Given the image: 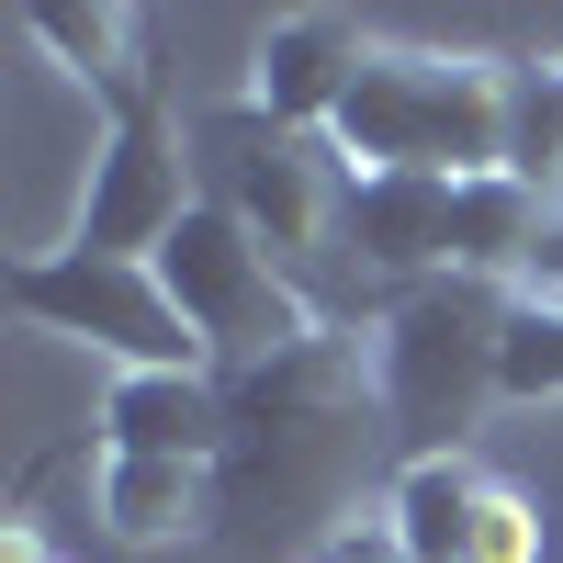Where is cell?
<instances>
[{"label": "cell", "mask_w": 563, "mask_h": 563, "mask_svg": "<svg viewBox=\"0 0 563 563\" xmlns=\"http://www.w3.org/2000/svg\"><path fill=\"white\" fill-rule=\"evenodd\" d=\"M0 563H57V552H45V530H34V519H12V530H0Z\"/></svg>", "instance_id": "obj_17"}, {"label": "cell", "mask_w": 563, "mask_h": 563, "mask_svg": "<svg viewBox=\"0 0 563 563\" xmlns=\"http://www.w3.org/2000/svg\"><path fill=\"white\" fill-rule=\"evenodd\" d=\"M530 282H552V294H563V225H552V249H541V271Z\"/></svg>", "instance_id": "obj_18"}, {"label": "cell", "mask_w": 563, "mask_h": 563, "mask_svg": "<svg viewBox=\"0 0 563 563\" xmlns=\"http://www.w3.org/2000/svg\"><path fill=\"white\" fill-rule=\"evenodd\" d=\"M372 45H384V34H372L361 12H282V23L260 34V90H249V102H260L271 124H294V135H327L339 102L361 90Z\"/></svg>", "instance_id": "obj_10"}, {"label": "cell", "mask_w": 563, "mask_h": 563, "mask_svg": "<svg viewBox=\"0 0 563 563\" xmlns=\"http://www.w3.org/2000/svg\"><path fill=\"white\" fill-rule=\"evenodd\" d=\"M225 372H113L102 395V451H158V462H225Z\"/></svg>", "instance_id": "obj_12"}, {"label": "cell", "mask_w": 563, "mask_h": 563, "mask_svg": "<svg viewBox=\"0 0 563 563\" xmlns=\"http://www.w3.org/2000/svg\"><path fill=\"white\" fill-rule=\"evenodd\" d=\"M305 563H417V552H406V530L384 519V507H350V519L327 530V541H316Z\"/></svg>", "instance_id": "obj_16"}, {"label": "cell", "mask_w": 563, "mask_h": 563, "mask_svg": "<svg viewBox=\"0 0 563 563\" xmlns=\"http://www.w3.org/2000/svg\"><path fill=\"white\" fill-rule=\"evenodd\" d=\"M327 147L361 169H417V180H496L507 169V68L451 57V45H372L361 90L339 102Z\"/></svg>", "instance_id": "obj_4"}, {"label": "cell", "mask_w": 563, "mask_h": 563, "mask_svg": "<svg viewBox=\"0 0 563 563\" xmlns=\"http://www.w3.org/2000/svg\"><path fill=\"white\" fill-rule=\"evenodd\" d=\"M192 203H203L192 135H180L169 90H135L124 113H102V158H90V192H79L68 249L79 260H158Z\"/></svg>", "instance_id": "obj_7"}, {"label": "cell", "mask_w": 563, "mask_h": 563, "mask_svg": "<svg viewBox=\"0 0 563 563\" xmlns=\"http://www.w3.org/2000/svg\"><path fill=\"white\" fill-rule=\"evenodd\" d=\"M0 294H12L23 327L102 350L113 372H214V350L192 339V316L169 305L158 260H79V249H45V260H12Z\"/></svg>", "instance_id": "obj_6"}, {"label": "cell", "mask_w": 563, "mask_h": 563, "mask_svg": "<svg viewBox=\"0 0 563 563\" xmlns=\"http://www.w3.org/2000/svg\"><path fill=\"white\" fill-rule=\"evenodd\" d=\"M102 519L135 552H192L225 530V462H158V451H102Z\"/></svg>", "instance_id": "obj_11"}, {"label": "cell", "mask_w": 563, "mask_h": 563, "mask_svg": "<svg viewBox=\"0 0 563 563\" xmlns=\"http://www.w3.org/2000/svg\"><path fill=\"white\" fill-rule=\"evenodd\" d=\"M507 316H519V282H485V271H440V282L384 294V316H372V384H384L395 462L474 451L485 406H507Z\"/></svg>", "instance_id": "obj_2"}, {"label": "cell", "mask_w": 563, "mask_h": 563, "mask_svg": "<svg viewBox=\"0 0 563 563\" xmlns=\"http://www.w3.org/2000/svg\"><path fill=\"white\" fill-rule=\"evenodd\" d=\"M507 406H563V294L519 282V316H507Z\"/></svg>", "instance_id": "obj_15"}, {"label": "cell", "mask_w": 563, "mask_h": 563, "mask_svg": "<svg viewBox=\"0 0 563 563\" xmlns=\"http://www.w3.org/2000/svg\"><path fill=\"white\" fill-rule=\"evenodd\" d=\"M158 282H169V305L192 316V339L214 350V372H260V361L305 350L316 327H327V316L294 294V271H282L225 203H192V214H180V238L158 249Z\"/></svg>", "instance_id": "obj_5"}, {"label": "cell", "mask_w": 563, "mask_h": 563, "mask_svg": "<svg viewBox=\"0 0 563 563\" xmlns=\"http://www.w3.org/2000/svg\"><path fill=\"white\" fill-rule=\"evenodd\" d=\"M192 169H203V203L238 214L249 238L294 271V294L327 327H350V305H361L350 249H339V225H350V158L327 147V135L271 124L260 102H225V113L192 124Z\"/></svg>", "instance_id": "obj_3"}, {"label": "cell", "mask_w": 563, "mask_h": 563, "mask_svg": "<svg viewBox=\"0 0 563 563\" xmlns=\"http://www.w3.org/2000/svg\"><path fill=\"white\" fill-rule=\"evenodd\" d=\"M225 519L260 541L316 552L327 530L361 507L372 474H395V429H384V384H372L361 327H316L305 350H282L260 372H225Z\"/></svg>", "instance_id": "obj_1"}, {"label": "cell", "mask_w": 563, "mask_h": 563, "mask_svg": "<svg viewBox=\"0 0 563 563\" xmlns=\"http://www.w3.org/2000/svg\"><path fill=\"white\" fill-rule=\"evenodd\" d=\"M451 214H462V180H417V169H361L350 180L339 249H350V282H361L372 316H384V294H406V282L462 271L451 260Z\"/></svg>", "instance_id": "obj_9"}, {"label": "cell", "mask_w": 563, "mask_h": 563, "mask_svg": "<svg viewBox=\"0 0 563 563\" xmlns=\"http://www.w3.org/2000/svg\"><path fill=\"white\" fill-rule=\"evenodd\" d=\"M507 169L563 214V57L507 68Z\"/></svg>", "instance_id": "obj_14"}, {"label": "cell", "mask_w": 563, "mask_h": 563, "mask_svg": "<svg viewBox=\"0 0 563 563\" xmlns=\"http://www.w3.org/2000/svg\"><path fill=\"white\" fill-rule=\"evenodd\" d=\"M23 34L45 45V57H68V79L102 113H124L135 90H158L147 79V12H124V0H90V12H79V0H34Z\"/></svg>", "instance_id": "obj_13"}, {"label": "cell", "mask_w": 563, "mask_h": 563, "mask_svg": "<svg viewBox=\"0 0 563 563\" xmlns=\"http://www.w3.org/2000/svg\"><path fill=\"white\" fill-rule=\"evenodd\" d=\"M384 519L406 530L417 563H541V519L519 485H496L474 451L440 462H395L384 474Z\"/></svg>", "instance_id": "obj_8"}]
</instances>
